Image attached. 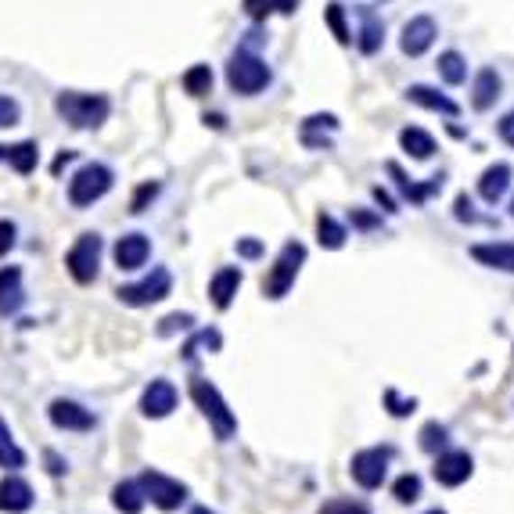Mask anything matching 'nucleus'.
<instances>
[{"mask_svg":"<svg viewBox=\"0 0 514 514\" xmlns=\"http://www.w3.org/2000/svg\"><path fill=\"white\" fill-rule=\"evenodd\" d=\"M54 108H58V115H61L69 126H76V130H97V126L108 119L112 101H108L105 94L61 90V94L54 97Z\"/></svg>","mask_w":514,"mask_h":514,"instance_id":"obj_1","label":"nucleus"},{"mask_svg":"<svg viewBox=\"0 0 514 514\" xmlns=\"http://www.w3.org/2000/svg\"><path fill=\"white\" fill-rule=\"evenodd\" d=\"M270 79H273L270 65L259 58L252 47H242V50L231 54V61H227V83H231L234 94L252 97V94L270 87Z\"/></svg>","mask_w":514,"mask_h":514,"instance_id":"obj_2","label":"nucleus"},{"mask_svg":"<svg viewBox=\"0 0 514 514\" xmlns=\"http://www.w3.org/2000/svg\"><path fill=\"white\" fill-rule=\"evenodd\" d=\"M191 399H195V403H198V410L209 418V425H213L216 439H231V436L238 432V418L231 414V407L224 403V396H220V389H216L213 381H206V378H191Z\"/></svg>","mask_w":514,"mask_h":514,"instance_id":"obj_3","label":"nucleus"},{"mask_svg":"<svg viewBox=\"0 0 514 514\" xmlns=\"http://www.w3.org/2000/svg\"><path fill=\"white\" fill-rule=\"evenodd\" d=\"M112 184H115L112 166H105V162H87V166L69 180V202H72L76 209H87V206L101 202V198L112 191Z\"/></svg>","mask_w":514,"mask_h":514,"instance_id":"obj_4","label":"nucleus"},{"mask_svg":"<svg viewBox=\"0 0 514 514\" xmlns=\"http://www.w3.org/2000/svg\"><path fill=\"white\" fill-rule=\"evenodd\" d=\"M302 262H306V245L302 242H288L280 249V256L273 259V266L266 270V277H262V295L266 298H284L288 288L295 284Z\"/></svg>","mask_w":514,"mask_h":514,"instance_id":"obj_5","label":"nucleus"},{"mask_svg":"<svg viewBox=\"0 0 514 514\" xmlns=\"http://www.w3.org/2000/svg\"><path fill=\"white\" fill-rule=\"evenodd\" d=\"M101 234L97 231H87L76 238V245L65 252V270L72 273L76 284H90L97 277V266H101Z\"/></svg>","mask_w":514,"mask_h":514,"instance_id":"obj_6","label":"nucleus"},{"mask_svg":"<svg viewBox=\"0 0 514 514\" xmlns=\"http://www.w3.org/2000/svg\"><path fill=\"white\" fill-rule=\"evenodd\" d=\"M170 288H173V273H170L166 266H155L144 280L126 284V288H119L115 295H119V302H126V306H151V302L166 298Z\"/></svg>","mask_w":514,"mask_h":514,"instance_id":"obj_7","label":"nucleus"},{"mask_svg":"<svg viewBox=\"0 0 514 514\" xmlns=\"http://www.w3.org/2000/svg\"><path fill=\"white\" fill-rule=\"evenodd\" d=\"M389 461H392V450H378V446L360 450L349 461V475H353V482L360 490H378L385 482V475H389Z\"/></svg>","mask_w":514,"mask_h":514,"instance_id":"obj_8","label":"nucleus"},{"mask_svg":"<svg viewBox=\"0 0 514 514\" xmlns=\"http://www.w3.org/2000/svg\"><path fill=\"white\" fill-rule=\"evenodd\" d=\"M137 482L144 490V500H151L162 511H177L188 500V486L177 482V479H170V475H162V472H144Z\"/></svg>","mask_w":514,"mask_h":514,"instance_id":"obj_9","label":"nucleus"},{"mask_svg":"<svg viewBox=\"0 0 514 514\" xmlns=\"http://www.w3.org/2000/svg\"><path fill=\"white\" fill-rule=\"evenodd\" d=\"M472 472H475V461H472L468 450H439V454H436L432 475H436L439 486L457 490V486H464V482L472 479Z\"/></svg>","mask_w":514,"mask_h":514,"instance_id":"obj_10","label":"nucleus"},{"mask_svg":"<svg viewBox=\"0 0 514 514\" xmlns=\"http://www.w3.org/2000/svg\"><path fill=\"white\" fill-rule=\"evenodd\" d=\"M436 36H439L436 18H432V14H414V18L403 25L399 47H403V54H407V58H421V54H428V50H432Z\"/></svg>","mask_w":514,"mask_h":514,"instance_id":"obj_11","label":"nucleus"},{"mask_svg":"<svg viewBox=\"0 0 514 514\" xmlns=\"http://www.w3.org/2000/svg\"><path fill=\"white\" fill-rule=\"evenodd\" d=\"M112 256H115V266L119 270H141L148 256H151V242H148V234H141V231H133V234H123L119 242H115V249H112Z\"/></svg>","mask_w":514,"mask_h":514,"instance_id":"obj_12","label":"nucleus"},{"mask_svg":"<svg viewBox=\"0 0 514 514\" xmlns=\"http://www.w3.org/2000/svg\"><path fill=\"white\" fill-rule=\"evenodd\" d=\"M500 94H504V79H500V72L497 69H479L475 72V83H472V108L475 112H490L497 101H500Z\"/></svg>","mask_w":514,"mask_h":514,"instance_id":"obj_13","label":"nucleus"},{"mask_svg":"<svg viewBox=\"0 0 514 514\" xmlns=\"http://www.w3.org/2000/svg\"><path fill=\"white\" fill-rule=\"evenodd\" d=\"M141 410H144L148 418H166V414H173V410H177V385L166 381V378H155V381L144 389V396H141Z\"/></svg>","mask_w":514,"mask_h":514,"instance_id":"obj_14","label":"nucleus"},{"mask_svg":"<svg viewBox=\"0 0 514 514\" xmlns=\"http://www.w3.org/2000/svg\"><path fill=\"white\" fill-rule=\"evenodd\" d=\"M50 421L65 432H90L97 425V418L90 410H83L79 403H72V399H54L50 403Z\"/></svg>","mask_w":514,"mask_h":514,"instance_id":"obj_15","label":"nucleus"},{"mask_svg":"<svg viewBox=\"0 0 514 514\" xmlns=\"http://www.w3.org/2000/svg\"><path fill=\"white\" fill-rule=\"evenodd\" d=\"M242 280H245V273H242L238 266H224V270H216V273H213V280H209V298H213V306H216V309H227V306L234 302V295H238Z\"/></svg>","mask_w":514,"mask_h":514,"instance_id":"obj_16","label":"nucleus"},{"mask_svg":"<svg viewBox=\"0 0 514 514\" xmlns=\"http://www.w3.org/2000/svg\"><path fill=\"white\" fill-rule=\"evenodd\" d=\"M356 14H360V36H356V47L363 50V54H378L381 50V43H385V25H381V18H378V11L371 7V4H363V7H356Z\"/></svg>","mask_w":514,"mask_h":514,"instance_id":"obj_17","label":"nucleus"},{"mask_svg":"<svg viewBox=\"0 0 514 514\" xmlns=\"http://www.w3.org/2000/svg\"><path fill=\"white\" fill-rule=\"evenodd\" d=\"M407 101H414V105H421V108H428V112H439V115H461V105L454 101V97H446V94H439L436 87H425V83H414V87H407Z\"/></svg>","mask_w":514,"mask_h":514,"instance_id":"obj_18","label":"nucleus"},{"mask_svg":"<svg viewBox=\"0 0 514 514\" xmlns=\"http://www.w3.org/2000/svg\"><path fill=\"white\" fill-rule=\"evenodd\" d=\"M25 302V288H22V270L18 266H4L0 270V317H14Z\"/></svg>","mask_w":514,"mask_h":514,"instance_id":"obj_19","label":"nucleus"},{"mask_svg":"<svg viewBox=\"0 0 514 514\" xmlns=\"http://www.w3.org/2000/svg\"><path fill=\"white\" fill-rule=\"evenodd\" d=\"M29 508H32V490H29V482L11 472V475L0 482V511L22 514V511H29Z\"/></svg>","mask_w":514,"mask_h":514,"instance_id":"obj_20","label":"nucleus"},{"mask_svg":"<svg viewBox=\"0 0 514 514\" xmlns=\"http://www.w3.org/2000/svg\"><path fill=\"white\" fill-rule=\"evenodd\" d=\"M511 162H497V166H490L482 177H479V195L490 202V206H497L504 195H508V188H511Z\"/></svg>","mask_w":514,"mask_h":514,"instance_id":"obj_21","label":"nucleus"},{"mask_svg":"<svg viewBox=\"0 0 514 514\" xmlns=\"http://www.w3.org/2000/svg\"><path fill=\"white\" fill-rule=\"evenodd\" d=\"M468 252H472V259H479L482 266H493V270L514 273V242H490V245H472Z\"/></svg>","mask_w":514,"mask_h":514,"instance_id":"obj_22","label":"nucleus"},{"mask_svg":"<svg viewBox=\"0 0 514 514\" xmlns=\"http://www.w3.org/2000/svg\"><path fill=\"white\" fill-rule=\"evenodd\" d=\"M389 173L396 177V188L403 191V198H410L414 206H425V202H428V195L443 191V177H432L428 184H414V180H410V177H407V173H403L396 162H389Z\"/></svg>","mask_w":514,"mask_h":514,"instance_id":"obj_23","label":"nucleus"},{"mask_svg":"<svg viewBox=\"0 0 514 514\" xmlns=\"http://www.w3.org/2000/svg\"><path fill=\"white\" fill-rule=\"evenodd\" d=\"M399 148H403L407 155H414L418 162H425V159L436 155V137H432L428 130H421V126H403V130H399Z\"/></svg>","mask_w":514,"mask_h":514,"instance_id":"obj_24","label":"nucleus"},{"mask_svg":"<svg viewBox=\"0 0 514 514\" xmlns=\"http://www.w3.org/2000/svg\"><path fill=\"white\" fill-rule=\"evenodd\" d=\"M4 162H11V170H14V173L29 177V173L36 170V162H40V148H36V141H18V144H7Z\"/></svg>","mask_w":514,"mask_h":514,"instance_id":"obj_25","label":"nucleus"},{"mask_svg":"<svg viewBox=\"0 0 514 514\" xmlns=\"http://www.w3.org/2000/svg\"><path fill=\"white\" fill-rule=\"evenodd\" d=\"M112 504L123 514H141V508H144V490H141V482H137V479L119 482V486L112 490Z\"/></svg>","mask_w":514,"mask_h":514,"instance_id":"obj_26","label":"nucleus"},{"mask_svg":"<svg viewBox=\"0 0 514 514\" xmlns=\"http://www.w3.org/2000/svg\"><path fill=\"white\" fill-rule=\"evenodd\" d=\"M436 69H439L443 83H450V87H461V83L468 79V61H464V54H461V50H443Z\"/></svg>","mask_w":514,"mask_h":514,"instance_id":"obj_27","label":"nucleus"},{"mask_svg":"<svg viewBox=\"0 0 514 514\" xmlns=\"http://www.w3.org/2000/svg\"><path fill=\"white\" fill-rule=\"evenodd\" d=\"M345 238H349V234H345V227H342L331 213H320V216H317V242H320L324 249L338 252V249L345 245Z\"/></svg>","mask_w":514,"mask_h":514,"instance_id":"obj_28","label":"nucleus"},{"mask_svg":"<svg viewBox=\"0 0 514 514\" xmlns=\"http://www.w3.org/2000/svg\"><path fill=\"white\" fill-rule=\"evenodd\" d=\"M324 22H327V29L335 32V40H338L342 47H349V43H353V29H349V22H345V4L331 0V4L324 7Z\"/></svg>","mask_w":514,"mask_h":514,"instance_id":"obj_29","label":"nucleus"},{"mask_svg":"<svg viewBox=\"0 0 514 514\" xmlns=\"http://www.w3.org/2000/svg\"><path fill=\"white\" fill-rule=\"evenodd\" d=\"M180 87L191 94V97H206L213 90V69L209 65H191L184 76H180Z\"/></svg>","mask_w":514,"mask_h":514,"instance_id":"obj_30","label":"nucleus"},{"mask_svg":"<svg viewBox=\"0 0 514 514\" xmlns=\"http://www.w3.org/2000/svg\"><path fill=\"white\" fill-rule=\"evenodd\" d=\"M0 468H7V472L25 468V454H22L18 443L11 439V428L4 425V418H0Z\"/></svg>","mask_w":514,"mask_h":514,"instance_id":"obj_31","label":"nucleus"},{"mask_svg":"<svg viewBox=\"0 0 514 514\" xmlns=\"http://www.w3.org/2000/svg\"><path fill=\"white\" fill-rule=\"evenodd\" d=\"M446 425H439V421H428L425 428H421V450L425 454H439V450H446Z\"/></svg>","mask_w":514,"mask_h":514,"instance_id":"obj_32","label":"nucleus"},{"mask_svg":"<svg viewBox=\"0 0 514 514\" xmlns=\"http://www.w3.org/2000/svg\"><path fill=\"white\" fill-rule=\"evenodd\" d=\"M392 493H396L399 504H414L421 497V479L418 475H399L396 486H392Z\"/></svg>","mask_w":514,"mask_h":514,"instance_id":"obj_33","label":"nucleus"},{"mask_svg":"<svg viewBox=\"0 0 514 514\" xmlns=\"http://www.w3.org/2000/svg\"><path fill=\"white\" fill-rule=\"evenodd\" d=\"M18 119H22V105L11 94H0V130L18 126Z\"/></svg>","mask_w":514,"mask_h":514,"instance_id":"obj_34","label":"nucleus"},{"mask_svg":"<svg viewBox=\"0 0 514 514\" xmlns=\"http://www.w3.org/2000/svg\"><path fill=\"white\" fill-rule=\"evenodd\" d=\"M385 407H389V414H392V418H407V414H414V407H418V399H410V403H403V399L396 396V389H385Z\"/></svg>","mask_w":514,"mask_h":514,"instance_id":"obj_35","label":"nucleus"},{"mask_svg":"<svg viewBox=\"0 0 514 514\" xmlns=\"http://www.w3.org/2000/svg\"><path fill=\"white\" fill-rule=\"evenodd\" d=\"M155 195H159V184H151V180H148V184H141V188H137V195H133V202H130V213H144V206H148V202H155Z\"/></svg>","mask_w":514,"mask_h":514,"instance_id":"obj_36","label":"nucleus"},{"mask_svg":"<svg viewBox=\"0 0 514 514\" xmlns=\"http://www.w3.org/2000/svg\"><path fill=\"white\" fill-rule=\"evenodd\" d=\"M195 324V317L191 313H173V317H166L162 324H159V335H173V331H188Z\"/></svg>","mask_w":514,"mask_h":514,"instance_id":"obj_37","label":"nucleus"},{"mask_svg":"<svg viewBox=\"0 0 514 514\" xmlns=\"http://www.w3.org/2000/svg\"><path fill=\"white\" fill-rule=\"evenodd\" d=\"M320 514H371L363 504H356V500H327Z\"/></svg>","mask_w":514,"mask_h":514,"instance_id":"obj_38","label":"nucleus"},{"mask_svg":"<svg viewBox=\"0 0 514 514\" xmlns=\"http://www.w3.org/2000/svg\"><path fill=\"white\" fill-rule=\"evenodd\" d=\"M457 220L461 224H479V213H475V206H472V198L468 195H457Z\"/></svg>","mask_w":514,"mask_h":514,"instance_id":"obj_39","label":"nucleus"},{"mask_svg":"<svg viewBox=\"0 0 514 514\" xmlns=\"http://www.w3.org/2000/svg\"><path fill=\"white\" fill-rule=\"evenodd\" d=\"M14 238H18V227L11 220H0V256H7L14 249Z\"/></svg>","mask_w":514,"mask_h":514,"instance_id":"obj_40","label":"nucleus"},{"mask_svg":"<svg viewBox=\"0 0 514 514\" xmlns=\"http://www.w3.org/2000/svg\"><path fill=\"white\" fill-rule=\"evenodd\" d=\"M238 256H245V259H259L262 256V245H259L256 238H238Z\"/></svg>","mask_w":514,"mask_h":514,"instance_id":"obj_41","label":"nucleus"},{"mask_svg":"<svg viewBox=\"0 0 514 514\" xmlns=\"http://www.w3.org/2000/svg\"><path fill=\"white\" fill-rule=\"evenodd\" d=\"M245 11H249V18L262 22V18L273 11V4H270V0H245Z\"/></svg>","mask_w":514,"mask_h":514,"instance_id":"obj_42","label":"nucleus"},{"mask_svg":"<svg viewBox=\"0 0 514 514\" xmlns=\"http://www.w3.org/2000/svg\"><path fill=\"white\" fill-rule=\"evenodd\" d=\"M497 133H500V141H504V144H511L514 148V108L500 119V123H497Z\"/></svg>","mask_w":514,"mask_h":514,"instance_id":"obj_43","label":"nucleus"},{"mask_svg":"<svg viewBox=\"0 0 514 514\" xmlns=\"http://www.w3.org/2000/svg\"><path fill=\"white\" fill-rule=\"evenodd\" d=\"M374 202H378V206H385V213H396V202H392V195H389V191L374 188Z\"/></svg>","mask_w":514,"mask_h":514,"instance_id":"obj_44","label":"nucleus"},{"mask_svg":"<svg viewBox=\"0 0 514 514\" xmlns=\"http://www.w3.org/2000/svg\"><path fill=\"white\" fill-rule=\"evenodd\" d=\"M353 224H356V227H363V231H367V227H378V220H374V216H367V213H353Z\"/></svg>","mask_w":514,"mask_h":514,"instance_id":"obj_45","label":"nucleus"},{"mask_svg":"<svg viewBox=\"0 0 514 514\" xmlns=\"http://www.w3.org/2000/svg\"><path fill=\"white\" fill-rule=\"evenodd\" d=\"M270 4H273L277 11H284V14H291V11H295V0H270Z\"/></svg>","mask_w":514,"mask_h":514,"instance_id":"obj_46","label":"nucleus"},{"mask_svg":"<svg viewBox=\"0 0 514 514\" xmlns=\"http://www.w3.org/2000/svg\"><path fill=\"white\" fill-rule=\"evenodd\" d=\"M206 123H209V126H216V130H220V126H224V115H206Z\"/></svg>","mask_w":514,"mask_h":514,"instance_id":"obj_47","label":"nucleus"},{"mask_svg":"<svg viewBox=\"0 0 514 514\" xmlns=\"http://www.w3.org/2000/svg\"><path fill=\"white\" fill-rule=\"evenodd\" d=\"M191 514H216V511H209V508H195Z\"/></svg>","mask_w":514,"mask_h":514,"instance_id":"obj_48","label":"nucleus"},{"mask_svg":"<svg viewBox=\"0 0 514 514\" xmlns=\"http://www.w3.org/2000/svg\"><path fill=\"white\" fill-rule=\"evenodd\" d=\"M425 514H446V511H439V508H436V511H425Z\"/></svg>","mask_w":514,"mask_h":514,"instance_id":"obj_49","label":"nucleus"},{"mask_svg":"<svg viewBox=\"0 0 514 514\" xmlns=\"http://www.w3.org/2000/svg\"><path fill=\"white\" fill-rule=\"evenodd\" d=\"M511 216H514V198H511Z\"/></svg>","mask_w":514,"mask_h":514,"instance_id":"obj_50","label":"nucleus"}]
</instances>
